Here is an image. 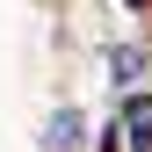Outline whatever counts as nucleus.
<instances>
[{"label":"nucleus","instance_id":"f03ea898","mask_svg":"<svg viewBox=\"0 0 152 152\" xmlns=\"http://www.w3.org/2000/svg\"><path fill=\"white\" fill-rule=\"evenodd\" d=\"M72 138H80V116H58V123H51V152H72Z\"/></svg>","mask_w":152,"mask_h":152},{"label":"nucleus","instance_id":"f257e3e1","mask_svg":"<svg viewBox=\"0 0 152 152\" xmlns=\"http://www.w3.org/2000/svg\"><path fill=\"white\" fill-rule=\"evenodd\" d=\"M116 145H123V152H152V94H130V102H123Z\"/></svg>","mask_w":152,"mask_h":152},{"label":"nucleus","instance_id":"7ed1b4c3","mask_svg":"<svg viewBox=\"0 0 152 152\" xmlns=\"http://www.w3.org/2000/svg\"><path fill=\"white\" fill-rule=\"evenodd\" d=\"M123 7H152V0H123Z\"/></svg>","mask_w":152,"mask_h":152}]
</instances>
